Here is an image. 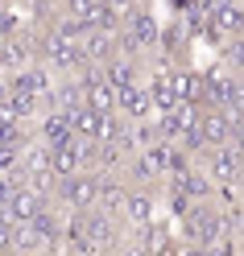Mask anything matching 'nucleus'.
Wrapping results in <instances>:
<instances>
[{
	"instance_id": "10",
	"label": "nucleus",
	"mask_w": 244,
	"mask_h": 256,
	"mask_svg": "<svg viewBox=\"0 0 244 256\" xmlns=\"http://www.w3.org/2000/svg\"><path fill=\"white\" fill-rule=\"evenodd\" d=\"M83 46H87V62L104 66L108 58H116V54H120V29H91Z\"/></svg>"
},
{
	"instance_id": "20",
	"label": "nucleus",
	"mask_w": 244,
	"mask_h": 256,
	"mask_svg": "<svg viewBox=\"0 0 244 256\" xmlns=\"http://www.w3.org/2000/svg\"><path fill=\"white\" fill-rule=\"evenodd\" d=\"M5 4H9V0H0V12H5Z\"/></svg>"
},
{
	"instance_id": "12",
	"label": "nucleus",
	"mask_w": 244,
	"mask_h": 256,
	"mask_svg": "<svg viewBox=\"0 0 244 256\" xmlns=\"http://www.w3.org/2000/svg\"><path fill=\"white\" fill-rule=\"evenodd\" d=\"M46 202H54V198H46V194H38V190L21 186L17 194H13V202L5 206V211H9V219H13V223H29V219H34V215L42 211Z\"/></svg>"
},
{
	"instance_id": "13",
	"label": "nucleus",
	"mask_w": 244,
	"mask_h": 256,
	"mask_svg": "<svg viewBox=\"0 0 244 256\" xmlns=\"http://www.w3.org/2000/svg\"><path fill=\"white\" fill-rule=\"evenodd\" d=\"M13 252H21V256H29V252H54V244L42 236L38 223L29 219V223H17V232H13Z\"/></svg>"
},
{
	"instance_id": "14",
	"label": "nucleus",
	"mask_w": 244,
	"mask_h": 256,
	"mask_svg": "<svg viewBox=\"0 0 244 256\" xmlns=\"http://www.w3.org/2000/svg\"><path fill=\"white\" fill-rule=\"evenodd\" d=\"M149 91H153V108L157 112H170L182 104V95H178V83H174V70H157L149 78Z\"/></svg>"
},
{
	"instance_id": "8",
	"label": "nucleus",
	"mask_w": 244,
	"mask_h": 256,
	"mask_svg": "<svg viewBox=\"0 0 244 256\" xmlns=\"http://www.w3.org/2000/svg\"><path fill=\"white\" fill-rule=\"evenodd\" d=\"M54 66H46V62L38 58V62H29V66H21L17 74H9L13 78V91H21V95H42V100H46V95H50L54 91Z\"/></svg>"
},
{
	"instance_id": "6",
	"label": "nucleus",
	"mask_w": 244,
	"mask_h": 256,
	"mask_svg": "<svg viewBox=\"0 0 244 256\" xmlns=\"http://www.w3.org/2000/svg\"><path fill=\"white\" fill-rule=\"evenodd\" d=\"M116 112H120V116H128V120H149V116H157L149 83H145V78H137V83L120 87V91H116Z\"/></svg>"
},
{
	"instance_id": "19",
	"label": "nucleus",
	"mask_w": 244,
	"mask_h": 256,
	"mask_svg": "<svg viewBox=\"0 0 244 256\" xmlns=\"http://www.w3.org/2000/svg\"><path fill=\"white\" fill-rule=\"evenodd\" d=\"M21 4H29V8H38V4H46V0H21Z\"/></svg>"
},
{
	"instance_id": "2",
	"label": "nucleus",
	"mask_w": 244,
	"mask_h": 256,
	"mask_svg": "<svg viewBox=\"0 0 244 256\" xmlns=\"http://www.w3.org/2000/svg\"><path fill=\"white\" fill-rule=\"evenodd\" d=\"M46 66H54L58 74H79L87 66V46L79 38L58 34L54 25H42V54H38Z\"/></svg>"
},
{
	"instance_id": "7",
	"label": "nucleus",
	"mask_w": 244,
	"mask_h": 256,
	"mask_svg": "<svg viewBox=\"0 0 244 256\" xmlns=\"http://www.w3.org/2000/svg\"><path fill=\"white\" fill-rule=\"evenodd\" d=\"M199 128H203L207 149H215V145H227V140H232L236 116H232V112H227L223 104H207V108L199 112Z\"/></svg>"
},
{
	"instance_id": "11",
	"label": "nucleus",
	"mask_w": 244,
	"mask_h": 256,
	"mask_svg": "<svg viewBox=\"0 0 244 256\" xmlns=\"http://www.w3.org/2000/svg\"><path fill=\"white\" fill-rule=\"evenodd\" d=\"M104 78L112 87H128V83H137L141 78V58H133V54H116V58H108L104 62Z\"/></svg>"
},
{
	"instance_id": "15",
	"label": "nucleus",
	"mask_w": 244,
	"mask_h": 256,
	"mask_svg": "<svg viewBox=\"0 0 244 256\" xmlns=\"http://www.w3.org/2000/svg\"><path fill=\"white\" fill-rule=\"evenodd\" d=\"M223 66L236 70V74H244V34L223 38Z\"/></svg>"
},
{
	"instance_id": "9",
	"label": "nucleus",
	"mask_w": 244,
	"mask_h": 256,
	"mask_svg": "<svg viewBox=\"0 0 244 256\" xmlns=\"http://www.w3.org/2000/svg\"><path fill=\"white\" fill-rule=\"evenodd\" d=\"M174 83H178L182 104H194V108L211 104V74H203V70H174Z\"/></svg>"
},
{
	"instance_id": "18",
	"label": "nucleus",
	"mask_w": 244,
	"mask_h": 256,
	"mask_svg": "<svg viewBox=\"0 0 244 256\" xmlns=\"http://www.w3.org/2000/svg\"><path fill=\"white\" fill-rule=\"evenodd\" d=\"M236 240H240V252H244V219H240V228H236Z\"/></svg>"
},
{
	"instance_id": "3",
	"label": "nucleus",
	"mask_w": 244,
	"mask_h": 256,
	"mask_svg": "<svg viewBox=\"0 0 244 256\" xmlns=\"http://www.w3.org/2000/svg\"><path fill=\"white\" fill-rule=\"evenodd\" d=\"M54 202L62 211H87V206H100V170H79L71 178H58Z\"/></svg>"
},
{
	"instance_id": "16",
	"label": "nucleus",
	"mask_w": 244,
	"mask_h": 256,
	"mask_svg": "<svg viewBox=\"0 0 244 256\" xmlns=\"http://www.w3.org/2000/svg\"><path fill=\"white\" fill-rule=\"evenodd\" d=\"M25 182H21V174H9V170H0V206H9L13 194H17Z\"/></svg>"
},
{
	"instance_id": "21",
	"label": "nucleus",
	"mask_w": 244,
	"mask_h": 256,
	"mask_svg": "<svg viewBox=\"0 0 244 256\" xmlns=\"http://www.w3.org/2000/svg\"><path fill=\"white\" fill-rule=\"evenodd\" d=\"M145 4H149V0H145Z\"/></svg>"
},
{
	"instance_id": "4",
	"label": "nucleus",
	"mask_w": 244,
	"mask_h": 256,
	"mask_svg": "<svg viewBox=\"0 0 244 256\" xmlns=\"http://www.w3.org/2000/svg\"><path fill=\"white\" fill-rule=\"evenodd\" d=\"M199 166L215 178V186H244V153L236 145H215L199 157Z\"/></svg>"
},
{
	"instance_id": "17",
	"label": "nucleus",
	"mask_w": 244,
	"mask_h": 256,
	"mask_svg": "<svg viewBox=\"0 0 244 256\" xmlns=\"http://www.w3.org/2000/svg\"><path fill=\"white\" fill-rule=\"evenodd\" d=\"M9 104H13V78L0 74V108H9Z\"/></svg>"
},
{
	"instance_id": "5",
	"label": "nucleus",
	"mask_w": 244,
	"mask_h": 256,
	"mask_svg": "<svg viewBox=\"0 0 244 256\" xmlns=\"http://www.w3.org/2000/svg\"><path fill=\"white\" fill-rule=\"evenodd\" d=\"M157 190L153 186H133V194H128L124 202V228L128 232H141L149 228V223H157Z\"/></svg>"
},
{
	"instance_id": "1",
	"label": "nucleus",
	"mask_w": 244,
	"mask_h": 256,
	"mask_svg": "<svg viewBox=\"0 0 244 256\" xmlns=\"http://www.w3.org/2000/svg\"><path fill=\"white\" fill-rule=\"evenodd\" d=\"M236 223L232 215L223 211L215 198H203V202H190L182 215H178V236L186 240L190 252H211L223 236H232Z\"/></svg>"
}]
</instances>
